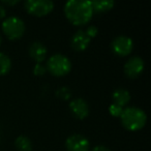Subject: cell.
I'll list each match as a JSON object with an SVG mask.
<instances>
[{
  "mask_svg": "<svg viewBox=\"0 0 151 151\" xmlns=\"http://www.w3.org/2000/svg\"><path fill=\"white\" fill-rule=\"evenodd\" d=\"M64 15L73 25H86L93 16L91 2L88 0H69L64 5Z\"/></svg>",
  "mask_w": 151,
  "mask_h": 151,
  "instance_id": "obj_1",
  "label": "cell"
},
{
  "mask_svg": "<svg viewBox=\"0 0 151 151\" xmlns=\"http://www.w3.org/2000/svg\"><path fill=\"white\" fill-rule=\"evenodd\" d=\"M120 120L124 128L129 132L142 129L147 122V115L142 109L138 107L125 108L120 115Z\"/></svg>",
  "mask_w": 151,
  "mask_h": 151,
  "instance_id": "obj_2",
  "label": "cell"
},
{
  "mask_svg": "<svg viewBox=\"0 0 151 151\" xmlns=\"http://www.w3.org/2000/svg\"><path fill=\"white\" fill-rule=\"evenodd\" d=\"M46 68L55 77H64L70 71L71 62L65 55L54 54L48 59Z\"/></svg>",
  "mask_w": 151,
  "mask_h": 151,
  "instance_id": "obj_3",
  "label": "cell"
},
{
  "mask_svg": "<svg viewBox=\"0 0 151 151\" xmlns=\"http://www.w3.org/2000/svg\"><path fill=\"white\" fill-rule=\"evenodd\" d=\"M4 35L11 40H20L24 35L26 30L25 23L22 19L12 16V17L5 18L1 25Z\"/></svg>",
  "mask_w": 151,
  "mask_h": 151,
  "instance_id": "obj_4",
  "label": "cell"
},
{
  "mask_svg": "<svg viewBox=\"0 0 151 151\" xmlns=\"http://www.w3.org/2000/svg\"><path fill=\"white\" fill-rule=\"evenodd\" d=\"M25 9L34 17H45L54 9V2L51 0H26Z\"/></svg>",
  "mask_w": 151,
  "mask_h": 151,
  "instance_id": "obj_5",
  "label": "cell"
},
{
  "mask_svg": "<svg viewBox=\"0 0 151 151\" xmlns=\"http://www.w3.org/2000/svg\"><path fill=\"white\" fill-rule=\"evenodd\" d=\"M111 49L114 54L120 57H125L132 52L134 42L130 37L125 35H119L115 37L111 42Z\"/></svg>",
  "mask_w": 151,
  "mask_h": 151,
  "instance_id": "obj_6",
  "label": "cell"
},
{
  "mask_svg": "<svg viewBox=\"0 0 151 151\" xmlns=\"http://www.w3.org/2000/svg\"><path fill=\"white\" fill-rule=\"evenodd\" d=\"M145 63L140 56H132L124 64V73L130 79H136L143 73Z\"/></svg>",
  "mask_w": 151,
  "mask_h": 151,
  "instance_id": "obj_7",
  "label": "cell"
},
{
  "mask_svg": "<svg viewBox=\"0 0 151 151\" xmlns=\"http://www.w3.org/2000/svg\"><path fill=\"white\" fill-rule=\"evenodd\" d=\"M65 147L67 151H89L90 143L88 139L82 134H71L65 141Z\"/></svg>",
  "mask_w": 151,
  "mask_h": 151,
  "instance_id": "obj_8",
  "label": "cell"
},
{
  "mask_svg": "<svg viewBox=\"0 0 151 151\" xmlns=\"http://www.w3.org/2000/svg\"><path fill=\"white\" fill-rule=\"evenodd\" d=\"M69 110L76 118L80 120L85 119L90 112L88 103L81 97H77L69 101Z\"/></svg>",
  "mask_w": 151,
  "mask_h": 151,
  "instance_id": "obj_9",
  "label": "cell"
},
{
  "mask_svg": "<svg viewBox=\"0 0 151 151\" xmlns=\"http://www.w3.org/2000/svg\"><path fill=\"white\" fill-rule=\"evenodd\" d=\"M91 42V38H89L87 36V34L85 33L84 30H78L77 32H75V34L73 35L70 40V45L73 47V49L75 51L78 52H82L85 51L89 47Z\"/></svg>",
  "mask_w": 151,
  "mask_h": 151,
  "instance_id": "obj_10",
  "label": "cell"
},
{
  "mask_svg": "<svg viewBox=\"0 0 151 151\" xmlns=\"http://www.w3.org/2000/svg\"><path fill=\"white\" fill-rule=\"evenodd\" d=\"M47 54H48V50H47V47L42 42L36 40V42H33L30 45L29 56L36 63H42V61L46 59Z\"/></svg>",
  "mask_w": 151,
  "mask_h": 151,
  "instance_id": "obj_11",
  "label": "cell"
},
{
  "mask_svg": "<svg viewBox=\"0 0 151 151\" xmlns=\"http://www.w3.org/2000/svg\"><path fill=\"white\" fill-rule=\"evenodd\" d=\"M113 103L118 105L119 107L124 108L130 101V93L125 88H117L114 90L112 94Z\"/></svg>",
  "mask_w": 151,
  "mask_h": 151,
  "instance_id": "obj_12",
  "label": "cell"
},
{
  "mask_svg": "<svg viewBox=\"0 0 151 151\" xmlns=\"http://www.w3.org/2000/svg\"><path fill=\"white\" fill-rule=\"evenodd\" d=\"M90 2L93 13L97 14L109 12L115 6V1H113V0H94V1H90Z\"/></svg>",
  "mask_w": 151,
  "mask_h": 151,
  "instance_id": "obj_13",
  "label": "cell"
},
{
  "mask_svg": "<svg viewBox=\"0 0 151 151\" xmlns=\"http://www.w3.org/2000/svg\"><path fill=\"white\" fill-rule=\"evenodd\" d=\"M15 146L18 151H31L32 142L28 137L19 136L15 141Z\"/></svg>",
  "mask_w": 151,
  "mask_h": 151,
  "instance_id": "obj_14",
  "label": "cell"
},
{
  "mask_svg": "<svg viewBox=\"0 0 151 151\" xmlns=\"http://www.w3.org/2000/svg\"><path fill=\"white\" fill-rule=\"evenodd\" d=\"M12 69V60L5 53L0 52V76H5Z\"/></svg>",
  "mask_w": 151,
  "mask_h": 151,
  "instance_id": "obj_15",
  "label": "cell"
},
{
  "mask_svg": "<svg viewBox=\"0 0 151 151\" xmlns=\"http://www.w3.org/2000/svg\"><path fill=\"white\" fill-rule=\"evenodd\" d=\"M56 96L58 99H62V101H68L71 97V91L68 87H60L59 89H57L56 91Z\"/></svg>",
  "mask_w": 151,
  "mask_h": 151,
  "instance_id": "obj_16",
  "label": "cell"
},
{
  "mask_svg": "<svg viewBox=\"0 0 151 151\" xmlns=\"http://www.w3.org/2000/svg\"><path fill=\"white\" fill-rule=\"evenodd\" d=\"M123 110H124V108H121L118 105H116V104L112 103L109 107V113L111 114L113 117H120V115L122 114Z\"/></svg>",
  "mask_w": 151,
  "mask_h": 151,
  "instance_id": "obj_17",
  "label": "cell"
},
{
  "mask_svg": "<svg viewBox=\"0 0 151 151\" xmlns=\"http://www.w3.org/2000/svg\"><path fill=\"white\" fill-rule=\"evenodd\" d=\"M47 68H46V65H44L42 63H36L33 67V73L37 77H42L46 73Z\"/></svg>",
  "mask_w": 151,
  "mask_h": 151,
  "instance_id": "obj_18",
  "label": "cell"
},
{
  "mask_svg": "<svg viewBox=\"0 0 151 151\" xmlns=\"http://www.w3.org/2000/svg\"><path fill=\"white\" fill-rule=\"evenodd\" d=\"M84 31H85V33L87 34V36H88L89 38H91V40H92L93 37H95V36L97 35V33H99V29H97V27L94 25L88 26Z\"/></svg>",
  "mask_w": 151,
  "mask_h": 151,
  "instance_id": "obj_19",
  "label": "cell"
},
{
  "mask_svg": "<svg viewBox=\"0 0 151 151\" xmlns=\"http://www.w3.org/2000/svg\"><path fill=\"white\" fill-rule=\"evenodd\" d=\"M91 151H111L108 147L104 146V145H97Z\"/></svg>",
  "mask_w": 151,
  "mask_h": 151,
  "instance_id": "obj_20",
  "label": "cell"
},
{
  "mask_svg": "<svg viewBox=\"0 0 151 151\" xmlns=\"http://www.w3.org/2000/svg\"><path fill=\"white\" fill-rule=\"evenodd\" d=\"M1 3L2 4H5V5H11V6H13V5H16L17 3H19V0H3V1H1Z\"/></svg>",
  "mask_w": 151,
  "mask_h": 151,
  "instance_id": "obj_21",
  "label": "cell"
},
{
  "mask_svg": "<svg viewBox=\"0 0 151 151\" xmlns=\"http://www.w3.org/2000/svg\"><path fill=\"white\" fill-rule=\"evenodd\" d=\"M6 16V11L2 4H0V20H4Z\"/></svg>",
  "mask_w": 151,
  "mask_h": 151,
  "instance_id": "obj_22",
  "label": "cell"
},
{
  "mask_svg": "<svg viewBox=\"0 0 151 151\" xmlns=\"http://www.w3.org/2000/svg\"><path fill=\"white\" fill-rule=\"evenodd\" d=\"M1 44H2V37H1V35H0V46H1Z\"/></svg>",
  "mask_w": 151,
  "mask_h": 151,
  "instance_id": "obj_23",
  "label": "cell"
}]
</instances>
